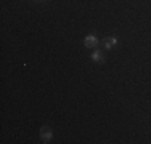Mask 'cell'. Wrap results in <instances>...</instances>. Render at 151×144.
<instances>
[{"mask_svg": "<svg viewBox=\"0 0 151 144\" xmlns=\"http://www.w3.org/2000/svg\"><path fill=\"white\" fill-rule=\"evenodd\" d=\"M116 42H117V38L116 37H111V35H109V37L103 38V46H105L106 50H111L114 45H116Z\"/></svg>", "mask_w": 151, "mask_h": 144, "instance_id": "obj_3", "label": "cell"}, {"mask_svg": "<svg viewBox=\"0 0 151 144\" xmlns=\"http://www.w3.org/2000/svg\"><path fill=\"white\" fill-rule=\"evenodd\" d=\"M40 139H42V143H48L50 139H52V130H50L48 127H42V130H40Z\"/></svg>", "mask_w": 151, "mask_h": 144, "instance_id": "obj_2", "label": "cell"}, {"mask_svg": "<svg viewBox=\"0 0 151 144\" xmlns=\"http://www.w3.org/2000/svg\"><path fill=\"white\" fill-rule=\"evenodd\" d=\"M84 43H85V46L87 48H96V45H98V38L95 37V35H87L85 37V40H84Z\"/></svg>", "mask_w": 151, "mask_h": 144, "instance_id": "obj_1", "label": "cell"}, {"mask_svg": "<svg viewBox=\"0 0 151 144\" xmlns=\"http://www.w3.org/2000/svg\"><path fill=\"white\" fill-rule=\"evenodd\" d=\"M92 59L95 61V63H105V55H103L101 51H100V50H95V51L92 53Z\"/></svg>", "mask_w": 151, "mask_h": 144, "instance_id": "obj_4", "label": "cell"}]
</instances>
